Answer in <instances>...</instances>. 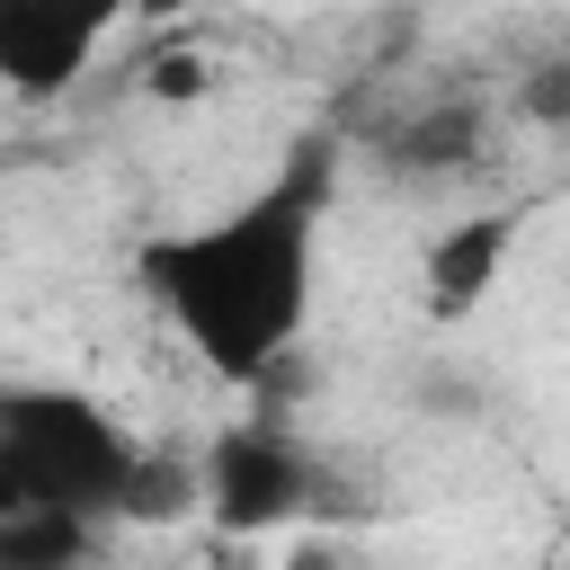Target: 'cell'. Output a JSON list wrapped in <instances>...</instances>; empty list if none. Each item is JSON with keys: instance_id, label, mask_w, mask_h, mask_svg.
Listing matches in <instances>:
<instances>
[{"instance_id": "cell-1", "label": "cell", "mask_w": 570, "mask_h": 570, "mask_svg": "<svg viewBox=\"0 0 570 570\" xmlns=\"http://www.w3.org/2000/svg\"><path fill=\"white\" fill-rule=\"evenodd\" d=\"M321 214H330V142H303L240 205L151 232L134 249V285L151 294V312L178 330L187 356H205L223 383H258L312 321Z\"/></svg>"}, {"instance_id": "cell-4", "label": "cell", "mask_w": 570, "mask_h": 570, "mask_svg": "<svg viewBox=\"0 0 570 570\" xmlns=\"http://www.w3.org/2000/svg\"><path fill=\"white\" fill-rule=\"evenodd\" d=\"M134 9L142 0H0V89L36 107L62 98Z\"/></svg>"}, {"instance_id": "cell-6", "label": "cell", "mask_w": 570, "mask_h": 570, "mask_svg": "<svg viewBox=\"0 0 570 570\" xmlns=\"http://www.w3.org/2000/svg\"><path fill=\"white\" fill-rule=\"evenodd\" d=\"M98 517L71 508H0V570H89Z\"/></svg>"}, {"instance_id": "cell-2", "label": "cell", "mask_w": 570, "mask_h": 570, "mask_svg": "<svg viewBox=\"0 0 570 570\" xmlns=\"http://www.w3.org/2000/svg\"><path fill=\"white\" fill-rule=\"evenodd\" d=\"M142 445L71 383H0V508H71L116 525Z\"/></svg>"}, {"instance_id": "cell-7", "label": "cell", "mask_w": 570, "mask_h": 570, "mask_svg": "<svg viewBox=\"0 0 570 570\" xmlns=\"http://www.w3.org/2000/svg\"><path fill=\"white\" fill-rule=\"evenodd\" d=\"M276 9H303V0H276Z\"/></svg>"}, {"instance_id": "cell-3", "label": "cell", "mask_w": 570, "mask_h": 570, "mask_svg": "<svg viewBox=\"0 0 570 570\" xmlns=\"http://www.w3.org/2000/svg\"><path fill=\"white\" fill-rule=\"evenodd\" d=\"M196 508L223 525V534H285L303 517L330 508V481L312 463V445L276 419H240L205 445L196 463Z\"/></svg>"}, {"instance_id": "cell-5", "label": "cell", "mask_w": 570, "mask_h": 570, "mask_svg": "<svg viewBox=\"0 0 570 570\" xmlns=\"http://www.w3.org/2000/svg\"><path fill=\"white\" fill-rule=\"evenodd\" d=\"M508 249H517V214H463V223H445L436 240H428V312L436 321H463L490 285H499V267H508Z\"/></svg>"}]
</instances>
